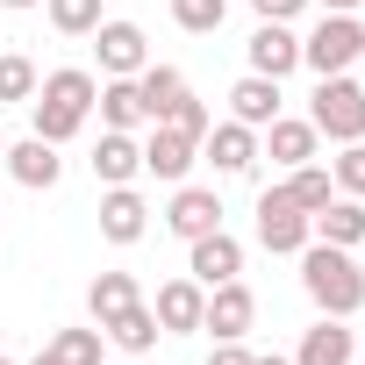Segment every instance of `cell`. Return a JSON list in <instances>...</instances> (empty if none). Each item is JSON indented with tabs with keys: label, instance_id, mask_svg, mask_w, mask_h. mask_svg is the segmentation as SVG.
Wrapping results in <instances>:
<instances>
[{
	"label": "cell",
	"instance_id": "30",
	"mask_svg": "<svg viewBox=\"0 0 365 365\" xmlns=\"http://www.w3.org/2000/svg\"><path fill=\"white\" fill-rule=\"evenodd\" d=\"M336 194H351V201H365V136L358 143H344V158H336Z\"/></svg>",
	"mask_w": 365,
	"mask_h": 365
},
{
	"label": "cell",
	"instance_id": "8",
	"mask_svg": "<svg viewBox=\"0 0 365 365\" xmlns=\"http://www.w3.org/2000/svg\"><path fill=\"white\" fill-rule=\"evenodd\" d=\"M187 279H201V287L244 279V244H237L230 230H208V237H194V244H187Z\"/></svg>",
	"mask_w": 365,
	"mask_h": 365
},
{
	"label": "cell",
	"instance_id": "4",
	"mask_svg": "<svg viewBox=\"0 0 365 365\" xmlns=\"http://www.w3.org/2000/svg\"><path fill=\"white\" fill-rule=\"evenodd\" d=\"M365 58V29L351 22V15H322L315 22V36L301 43V65L315 72V79H329V72H351Z\"/></svg>",
	"mask_w": 365,
	"mask_h": 365
},
{
	"label": "cell",
	"instance_id": "28",
	"mask_svg": "<svg viewBox=\"0 0 365 365\" xmlns=\"http://www.w3.org/2000/svg\"><path fill=\"white\" fill-rule=\"evenodd\" d=\"M230 15V0H172V22L187 29V36H215Z\"/></svg>",
	"mask_w": 365,
	"mask_h": 365
},
{
	"label": "cell",
	"instance_id": "40",
	"mask_svg": "<svg viewBox=\"0 0 365 365\" xmlns=\"http://www.w3.org/2000/svg\"><path fill=\"white\" fill-rule=\"evenodd\" d=\"M0 150H8V143H0Z\"/></svg>",
	"mask_w": 365,
	"mask_h": 365
},
{
	"label": "cell",
	"instance_id": "19",
	"mask_svg": "<svg viewBox=\"0 0 365 365\" xmlns=\"http://www.w3.org/2000/svg\"><path fill=\"white\" fill-rule=\"evenodd\" d=\"M315 143H322V136H315V122H294V115H272V122H265V150H272V165H287V172H294V165H308V158H315Z\"/></svg>",
	"mask_w": 365,
	"mask_h": 365
},
{
	"label": "cell",
	"instance_id": "25",
	"mask_svg": "<svg viewBox=\"0 0 365 365\" xmlns=\"http://www.w3.org/2000/svg\"><path fill=\"white\" fill-rule=\"evenodd\" d=\"M129 301H143L129 272H101V279L86 287V308H93V322H108V315H115V308H129Z\"/></svg>",
	"mask_w": 365,
	"mask_h": 365
},
{
	"label": "cell",
	"instance_id": "12",
	"mask_svg": "<svg viewBox=\"0 0 365 365\" xmlns=\"http://www.w3.org/2000/svg\"><path fill=\"white\" fill-rule=\"evenodd\" d=\"M0 158H8V172H15V187H29V194H51V187H58V172H65L58 143H43V136H22L15 150H0Z\"/></svg>",
	"mask_w": 365,
	"mask_h": 365
},
{
	"label": "cell",
	"instance_id": "1",
	"mask_svg": "<svg viewBox=\"0 0 365 365\" xmlns=\"http://www.w3.org/2000/svg\"><path fill=\"white\" fill-rule=\"evenodd\" d=\"M301 287H308V301L322 308V315H358L365 308V272H358V258L344 251V244H322V237H308L301 244Z\"/></svg>",
	"mask_w": 365,
	"mask_h": 365
},
{
	"label": "cell",
	"instance_id": "13",
	"mask_svg": "<svg viewBox=\"0 0 365 365\" xmlns=\"http://www.w3.org/2000/svg\"><path fill=\"white\" fill-rule=\"evenodd\" d=\"M165 230L172 237H208V230H222V201H215V187H179L172 194V208H165Z\"/></svg>",
	"mask_w": 365,
	"mask_h": 365
},
{
	"label": "cell",
	"instance_id": "9",
	"mask_svg": "<svg viewBox=\"0 0 365 365\" xmlns=\"http://www.w3.org/2000/svg\"><path fill=\"white\" fill-rule=\"evenodd\" d=\"M93 51H101V72H108V79H136V72L150 65V43H143L136 22H101V29H93Z\"/></svg>",
	"mask_w": 365,
	"mask_h": 365
},
{
	"label": "cell",
	"instance_id": "39",
	"mask_svg": "<svg viewBox=\"0 0 365 365\" xmlns=\"http://www.w3.org/2000/svg\"><path fill=\"white\" fill-rule=\"evenodd\" d=\"M351 365H365V358H351Z\"/></svg>",
	"mask_w": 365,
	"mask_h": 365
},
{
	"label": "cell",
	"instance_id": "36",
	"mask_svg": "<svg viewBox=\"0 0 365 365\" xmlns=\"http://www.w3.org/2000/svg\"><path fill=\"white\" fill-rule=\"evenodd\" d=\"M0 8H43V0H0Z\"/></svg>",
	"mask_w": 365,
	"mask_h": 365
},
{
	"label": "cell",
	"instance_id": "15",
	"mask_svg": "<svg viewBox=\"0 0 365 365\" xmlns=\"http://www.w3.org/2000/svg\"><path fill=\"white\" fill-rule=\"evenodd\" d=\"M143 230H150L143 194H136V187H108V194H101V237H108V244H143Z\"/></svg>",
	"mask_w": 365,
	"mask_h": 365
},
{
	"label": "cell",
	"instance_id": "27",
	"mask_svg": "<svg viewBox=\"0 0 365 365\" xmlns=\"http://www.w3.org/2000/svg\"><path fill=\"white\" fill-rule=\"evenodd\" d=\"M0 101H15V108L36 101V65L22 51H0Z\"/></svg>",
	"mask_w": 365,
	"mask_h": 365
},
{
	"label": "cell",
	"instance_id": "22",
	"mask_svg": "<svg viewBox=\"0 0 365 365\" xmlns=\"http://www.w3.org/2000/svg\"><path fill=\"white\" fill-rule=\"evenodd\" d=\"M136 93H143V122H165L179 101H187V79H179L172 65H143L136 72Z\"/></svg>",
	"mask_w": 365,
	"mask_h": 365
},
{
	"label": "cell",
	"instance_id": "11",
	"mask_svg": "<svg viewBox=\"0 0 365 365\" xmlns=\"http://www.w3.org/2000/svg\"><path fill=\"white\" fill-rule=\"evenodd\" d=\"M201 158L215 165V172H251L258 165V129H244V122H208V136H201Z\"/></svg>",
	"mask_w": 365,
	"mask_h": 365
},
{
	"label": "cell",
	"instance_id": "23",
	"mask_svg": "<svg viewBox=\"0 0 365 365\" xmlns=\"http://www.w3.org/2000/svg\"><path fill=\"white\" fill-rule=\"evenodd\" d=\"M279 187H287V201H294L301 215H315V208H329V201H336V179H329L315 158H308V165H294V172L279 179Z\"/></svg>",
	"mask_w": 365,
	"mask_h": 365
},
{
	"label": "cell",
	"instance_id": "37",
	"mask_svg": "<svg viewBox=\"0 0 365 365\" xmlns=\"http://www.w3.org/2000/svg\"><path fill=\"white\" fill-rule=\"evenodd\" d=\"M251 365H294V358H251Z\"/></svg>",
	"mask_w": 365,
	"mask_h": 365
},
{
	"label": "cell",
	"instance_id": "34",
	"mask_svg": "<svg viewBox=\"0 0 365 365\" xmlns=\"http://www.w3.org/2000/svg\"><path fill=\"white\" fill-rule=\"evenodd\" d=\"M358 8V0H322V15H351Z\"/></svg>",
	"mask_w": 365,
	"mask_h": 365
},
{
	"label": "cell",
	"instance_id": "16",
	"mask_svg": "<svg viewBox=\"0 0 365 365\" xmlns=\"http://www.w3.org/2000/svg\"><path fill=\"white\" fill-rule=\"evenodd\" d=\"M294 65H301V36H294L287 22H258V29H251V72L287 79Z\"/></svg>",
	"mask_w": 365,
	"mask_h": 365
},
{
	"label": "cell",
	"instance_id": "10",
	"mask_svg": "<svg viewBox=\"0 0 365 365\" xmlns=\"http://www.w3.org/2000/svg\"><path fill=\"white\" fill-rule=\"evenodd\" d=\"M201 308H208V287H201V279H165V287H158V301H150V315H158V329H165V336L201 329Z\"/></svg>",
	"mask_w": 365,
	"mask_h": 365
},
{
	"label": "cell",
	"instance_id": "35",
	"mask_svg": "<svg viewBox=\"0 0 365 365\" xmlns=\"http://www.w3.org/2000/svg\"><path fill=\"white\" fill-rule=\"evenodd\" d=\"M29 365H65V358H58V351H36V358H29Z\"/></svg>",
	"mask_w": 365,
	"mask_h": 365
},
{
	"label": "cell",
	"instance_id": "18",
	"mask_svg": "<svg viewBox=\"0 0 365 365\" xmlns=\"http://www.w3.org/2000/svg\"><path fill=\"white\" fill-rule=\"evenodd\" d=\"M101 336L115 344V351H129V358H143L165 329H158V315H150V301H129V308H115L108 322H101Z\"/></svg>",
	"mask_w": 365,
	"mask_h": 365
},
{
	"label": "cell",
	"instance_id": "5",
	"mask_svg": "<svg viewBox=\"0 0 365 365\" xmlns=\"http://www.w3.org/2000/svg\"><path fill=\"white\" fill-rule=\"evenodd\" d=\"M308 237H315V222L287 201V187H265V194H258V244L279 251V258H301Z\"/></svg>",
	"mask_w": 365,
	"mask_h": 365
},
{
	"label": "cell",
	"instance_id": "24",
	"mask_svg": "<svg viewBox=\"0 0 365 365\" xmlns=\"http://www.w3.org/2000/svg\"><path fill=\"white\" fill-rule=\"evenodd\" d=\"M93 108H101L108 129H136V122H143V93H136V79H108V86L93 93Z\"/></svg>",
	"mask_w": 365,
	"mask_h": 365
},
{
	"label": "cell",
	"instance_id": "14",
	"mask_svg": "<svg viewBox=\"0 0 365 365\" xmlns=\"http://www.w3.org/2000/svg\"><path fill=\"white\" fill-rule=\"evenodd\" d=\"M136 172H143V143L129 129H101L93 143V179L101 187H136Z\"/></svg>",
	"mask_w": 365,
	"mask_h": 365
},
{
	"label": "cell",
	"instance_id": "29",
	"mask_svg": "<svg viewBox=\"0 0 365 365\" xmlns=\"http://www.w3.org/2000/svg\"><path fill=\"white\" fill-rule=\"evenodd\" d=\"M101 344H108L101 329H58V336H51V351H58L65 365H101Z\"/></svg>",
	"mask_w": 365,
	"mask_h": 365
},
{
	"label": "cell",
	"instance_id": "21",
	"mask_svg": "<svg viewBox=\"0 0 365 365\" xmlns=\"http://www.w3.org/2000/svg\"><path fill=\"white\" fill-rule=\"evenodd\" d=\"M358 351H351V329H344V315H322L308 336H301V351H294V365H351Z\"/></svg>",
	"mask_w": 365,
	"mask_h": 365
},
{
	"label": "cell",
	"instance_id": "32",
	"mask_svg": "<svg viewBox=\"0 0 365 365\" xmlns=\"http://www.w3.org/2000/svg\"><path fill=\"white\" fill-rule=\"evenodd\" d=\"M251 8H258V22H294L308 0H251Z\"/></svg>",
	"mask_w": 365,
	"mask_h": 365
},
{
	"label": "cell",
	"instance_id": "2",
	"mask_svg": "<svg viewBox=\"0 0 365 365\" xmlns=\"http://www.w3.org/2000/svg\"><path fill=\"white\" fill-rule=\"evenodd\" d=\"M93 72H79V65H65V72H51V79H36V101H29V136H43V143H72L79 129H86V115H93Z\"/></svg>",
	"mask_w": 365,
	"mask_h": 365
},
{
	"label": "cell",
	"instance_id": "3",
	"mask_svg": "<svg viewBox=\"0 0 365 365\" xmlns=\"http://www.w3.org/2000/svg\"><path fill=\"white\" fill-rule=\"evenodd\" d=\"M308 122H315V136H329V143H358V136H365V86H358L351 72H329V79L315 86V101H308Z\"/></svg>",
	"mask_w": 365,
	"mask_h": 365
},
{
	"label": "cell",
	"instance_id": "17",
	"mask_svg": "<svg viewBox=\"0 0 365 365\" xmlns=\"http://www.w3.org/2000/svg\"><path fill=\"white\" fill-rule=\"evenodd\" d=\"M279 115V79H265V72H244L237 86H230V122H244V129H265Z\"/></svg>",
	"mask_w": 365,
	"mask_h": 365
},
{
	"label": "cell",
	"instance_id": "33",
	"mask_svg": "<svg viewBox=\"0 0 365 365\" xmlns=\"http://www.w3.org/2000/svg\"><path fill=\"white\" fill-rule=\"evenodd\" d=\"M208 365H251V351H244V336H230V344H215V358Z\"/></svg>",
	"mask_w": 365,
	"mask_h": 365
},
{
	"label": "cell",
	"instance_id": "7",
	"mask_svg": "<svg viewBox=\"0 0 365 365\" xmlns=\"http://www.w3.org/2000/svg\"><path fill=\"white\" fill-rule=\"evenodd\" d=\"M194 158H201L194 136H179L172 122H150V143H143V172H150V179H165V187H187Z\"/></svg>",
	"mask_w": 365,
	"mask_h": 365
},
{
	"label": "cell",
	"instance_id": "38",
	"mask_svg": "<svg viewBox=\"0 0 365 365\" xmlns=\"http://www.w3.org/2000/svg\"><path fill=\"white\" fill-rule=\"evenodd\" d=\"M0 365H15V358H0Z\"/></svg>",
	"mask_w": 365,
	"mask_h": 365
},
{
	"label": "cell",
	"instance_id": "26",
	"mask_svg": "<svg viewBox=\"0 0 365 365\" xmlns=\"http://www.w3.org/2000/svg\"><path fill=\"white\" fill-rule=\"evenodd\" d=\"M43 15L58 36H93L101 29V0H43Z\"/></svg>",
	"mask_w": 365,
	"mask_h": 365
},
{
	"label": "cell",
	"instance_id": "6",
	"mask_svg": "<svg viewBox=\"0 0 365 365\" xmlns=\"http://www.w3.org/2000/svg\"><path fill=\"white\" fill-rule=\"evenodd\" d=\"M251 322H258V294H251L244 279H222V287H208L201 329H208L215 344H230V336H251Z\"/></svg>",
	"mask_w": 365,
	"mask_h": 365
},
{
	"label": "cell",
	"instance_id": "31",
	"mask_svg": "<svg viewBox=\"0 0 365 365\" xmlns=\"http://www.w3.org/2000/svg\"><path fill=\"white\" fill-rule=\"evenodd\" d=\"M165 122H172V129H179V136H194V143H201V136H208V122H215V115H208V108H201V101H194V93H187V101H179V108H172V115H165Z\"/></svg>",
	"mask_w": 365,
	"mask_h": 365
},
{
	"label": "cell",
	"instance_id": "20",
	"mask_svg": "<svg viewBox=\"0 0 365 365\" xmlns=\"http://www.w3.org/2000/svg\"><path fill=\"white\" fill-rule=\"evenodd\" d=\"M308 222H315V237H322V244H344V251H358V244H365V201H351V194H336V201H329V208H315Z\"/></svg>",
	"mask_w": 365,
	"mask_h": 365
}]
</instances>
